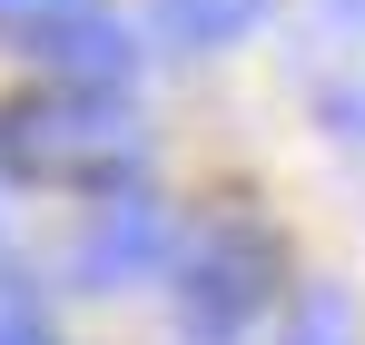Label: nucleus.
<instances>
[{"mask_svg": "<svg viewBox=\"0 0 365 345\" xmlns=\"http://www.w3.org/2000/svg\"><path fill=\"white\" fill-rule=\"evenodd\" d=\"M158 257H168V207L148 187H109L89 207L69 267H79V287H138V277H158Z\"/></svg>", "mask_w": 365, "mask_h": 345, "instance_id": "obj_3", "label": "nucleus"}, {"mask_svg": "<svg viewBox=\"0 0 365 345\" xmlns=\"http://www.w3.org/2000/svg\"><path fill=\"white\" fill-rule=\"evenodd\" d=\"M99 0H0V40H20V50H40L50 30H69V20H89Z\"/></svg>", "mask_w": 365, "mask_h": 345, "instance_id": "obj_7", "label": "nucleus"}, {"mask_svg": "<svg viewBox=\"0 0 365 345\" xmlns=\"http://www.w3.org/2000/svg\"><path fill=\"white\" fill-rule=\"evenodd\" d=\"M267 20V0H158V30L178 40V50H227Z\"/></svg>", "mask_w": 365, "mask_h": 345, "instance_id": "obj_5", "label": "nucleus"}, {"mask_svg": "<svg viewBox=\"0 0 365 345\" xmlns=\"http://www.w3.org/2000/svg\"><path fill=\"white\" fill-rule=\"evenodd\" d=\"M148 148V128L119 109V89H79L50 109H10L0 118V168L20 177H69V187H119Z\"/></svg>", "mask_w": 365, "mask_h": 345, "instance_id": "obj_1", "label": "nucleus"}, {"mask_svg": "<svg viewBox=\"0 0 365 345\" xmlns=\"http://www.w3.org/2000/svg\"><path fill=\"white\" fill-rule=\"evenodd\" d=\"M40 50H50V69L79 79V89H128V69H138V40H128L119 20H99V10L69 20V30H50Z\"/></svg>", "mask_w": 365, "mask_h": 345, "instance_id": "obj_4", "label": "nucleus"}, {"mask_svg": "<svg viewBox=\"0 0 365 345\" xmlns=\"http://www.w3.org/2000/svg\"><path fill=\"white\" fill-rule=\"evenodd\" d=\"M277 267H287V247L257 227V217H217V227H197L187 257H178V326H187V345H237L247 326L267 316Z\"/></svg>", "mask_w": 365, "mask_h": 345, "instance_id": "obj_2", "label": "nucleus"}, {"mask_svg": "<svg viewBox=\"0 0 365 345\" xmlns=\"http://www.w3.org/2000/svg\"><path fill=\"white\" fill-rule=\"evenodd\" d=\"M277 345H356V296L346 287H306Z\"/></svg>", "mask_w": 365, "mask_h": 345, "instance_id": "obj_6", "label": "nucleus"}]
</instances>
